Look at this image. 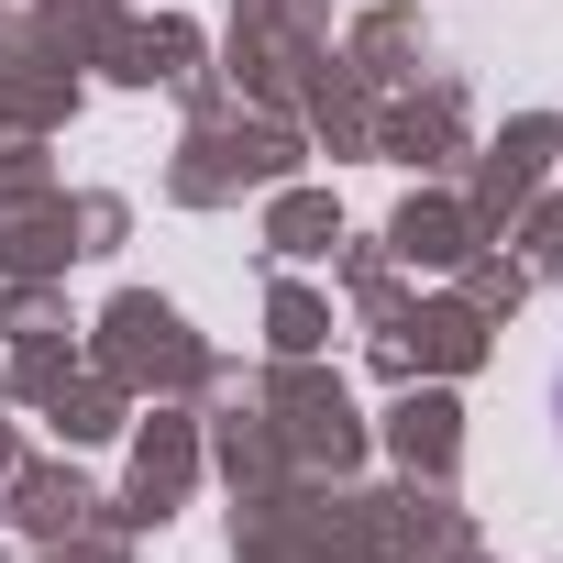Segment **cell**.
I'll return each mask as SVG.
<instances>
[{
    "label": "cell",
    "instance_id": "1",
    "mask_svg": "<svg viewBox=\"0 0 563 563\" xmlns=\"http://www.w3.org/2000/svg\"><path fill=\"white\" fill-rule=\"evenodd\" d=\"M552 420H563V376H552Z\"/></svg>",
    "mask_w": 563,
    "mask_h": 563
}]
</instances>
